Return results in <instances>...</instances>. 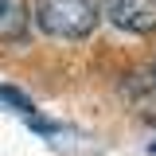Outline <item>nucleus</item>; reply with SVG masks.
I'll use <instances>...</instances> for the list:
<instances>
[{
	"label": "nucleus",
	"instance_id": "1",
	"mask_svg": "<svg viewBox=\"0 0 156 156\" xmlns=\"http://www.w3.org/2000/svg\"><path fill=\"white\" fill-rule=\"evenodd\" d=\"M101 20L98 0H39L35 23L55 39H86Z\"/></svg>",
	"mask_w": 156,
	"mask_h": 156
},
{
	"label": "nucleus",
	"instance_id": "2",
	"mask_svg": "<svg viewBox=\"0 0 156 156\" xmlns=\"http://www.w3.org/2000/svg\"><path fill=\"white\" fill-rule=\"evenodd\" d=\"M105 12L117 27H125L133 35L156 31V0H105Z\"/></svg>",
	"mask_w": 156,
	"mask_h": 156
},
{
	"label": "nucleus",
	"instance_id": "3",
	"mask_svg": "<svg viewBox=\"0 0 156 156\" xmlns=\"http://www.w3.org/2000/svg\"><path fill=\"white\" fill-rule=\"evenodd\" d=\"M31 27L27 0H0V43H20Z\"/></svg>",
	"mask_w": 156,
	"mask_h": 156
},
{
	"label": "nucleus",
	"instance_id": "4",
	"mask_svg": "<svg viewBox=\"0 0 156 156\" xmlns=\"http://www.w3.org/2000/svg\"><path fill=\"white\" fill-rule=\"evenodd\" d=\"M0 105H8V109H16V113L31 117L35 113V105H31V98L20 94V90H12V86H0Z\"/></svg>",
	"mask_w": 156,
	"mask_h": 156
},
{
	"label": "nucleus",
	"instance_id": "5",
	"mask_svg": "<svg viewBox=\"0 0 156 156\" xmlns=\"http://www.w3.org/2000/svg\"><path fill=\"white\" fill-rule=\"evenodd\" d=\"M152 152H156V144H152Z\"/></svg>",
	"mask_w": 156,
	"mask_h": 156
}]
</instances>
